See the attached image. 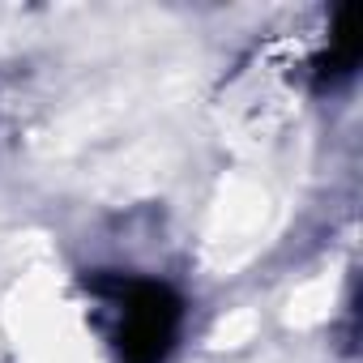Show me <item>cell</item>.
Returning a JSON list of instances; mask_svg holds the SVG:
<instances>
[{"label": "cell", "mask_w": 363, "mask_h": 363, "mask_svg": "<svg viewBox=\"0 0 363 363\" xmlns=\"http://www.w3.org/2000/svg\"><path fill=\"white\" fill-rule=\"evenodd\" d=\"M86 320L107 363H167L184 337L189 303L162 278L111 269L86 278Z\"/></svg>", "instance_id": "obj_1"}]
</instances>
